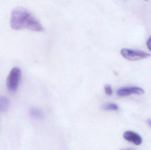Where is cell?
I'll return each mask as SVG.
<instances>
[{"mask_svg":"<svg viewBox=\"0 0 151 150\" xmlns=\"http://www.w3.org/2000/svg\"><path fill=\"white\" fill-rule=\"evenodd\" d=\"M147 45L148 49L151 52V35L150 36L148 41H147Z\"/></svg>","mask_w":151,"mask_h":150,"instance_id":"obj_10","label":"cell"},{"mask_svg":"<svg viewBox=\"0 0 151 150\" xmlns=\"http://www.w3.org/2000/svg\"><path fill=\"white\" fill-rule=\"evenodd\" d=\"M22 71L18 67L13 68L10 72L7 80V85L11 91H15L17 89L21 79Z\"/></svg>","mask_w":151,"mask_h":150,"instance_id":"obj_2","label":"cell"},{"mask_svg":"<svg viewBox=\"0 0 151 150\" xmlns=\"http://www.w3.org/2000/svg\"><path fill=\"white\" fill-rule=\"evenodd\" d=\"M147 122H148V123L149 124V125L151 127V119H150L148 120Z\"/></svg>","mask_w":151,"mask_h":150,"instance_id":"obj_11","label":"cell"},{"mask_svg":"<svg viewBox=\"0 0 151 150\" xmlns=\"http://www.w3.org/2000/svg\"><path fill=\"white\" fill-rule=\"evenodd\" d=\"M105 92L106 95L108 96H111L112 94L113 90L111 86L108 84L104 86Z\"/></svg>","mask_w":151,"mask_h":150,"instance_id":"obj_9","label":"cell"},{"mask_svg":"<svg viewBox=\"0 0 151 150\" xmlns=\"http://www.w3.org/2000/svg\"><path fill=\"white\" fill-rule=\"evenodd\" d=\"M145 93L143 89L137 87H125L117 90L116 94L119 97H127L129 95H142Z\"/></svg>","mask_w":151,"mask_h":150,"instance_id":"obj_4","label":"cell"},{"mask_svg":"<svg viewBox=\"0 0 151 150\" xmlns=\"http://www.w3.org/2000/svg\"><path fill=\"white\" fill-rule=\"evenodd\" d=\"M121 54L125 59L130 61H138L151 57V55L140 50L122 48Z\"/></svg>","mask_w":151,"mask_h":150,"instance_id":"obj_3","label":"cell"},{"mask_svg":"<svg viewBox=\"0 0 151 150\" xmlns=\"http://www.w3.org/2000/svg\"><path fill=\"white\" fill-rule=\"evenodd\" d=\"M145 1H149V0H145Z\"/></svg>","mask_w":151,"mask_h":150,"instance_id":"obj_12","label":"cell"},{"mask_svg":"<svg viewBox=\"0 0 151 150\" xmlns=\"http://www.w3.org/2000/svg\"><path fill=\"white\" fill-rule=\"evenodd\" d=\"M10 26L15 30L28 29L36 32H42L43 28L38 19L29 11L22 7L13 9L10 17Z\"/></svg>","mask_w":151,"mask_h":150,"instance_id":"obj_1","label":"cell"},{"mask_svg":"<svg viewBox=\"0 0 151 150\" xmlns=\"http://www.w3.org/2000/svg\"><path fill=\"white\" fill-rule=\"evenodd\" d=\"M123 137L126 141L132 143L136 145H141L142 143V137L133 131H126L123 134Z\"/></svg>","mask_w":151,"mask_h":150,"instance_id":"obj_5","label":"cell"},{"mask_svg":"<svg viewBox=\"0 0 151 150\" xmlns=\"http://www.w3.org/2000/svg\"><path fill=\"white\" fill-rule=\"evenodd\" d=\"M103 108L105 111H117L119 109V107L114 103H108L104 105Z\"/></svg>","mask_w":151,"mask_h":150,"instance_id":"obj_8","label":"cell"},{"mask_svg":"<svg viewBox=\"0 0 151 150\" xmlns=\"http://www.w3.org/2000/svg\"><path fill=\"white\" fill-rule=\"evenodd\" d=\"M30 113L33 118L35 119H41L43 116L42 112L36 108H31L30 111Z\"/></svg>","mask_w":151,"mask_h":150,"instance_id":"obj_7","label":"cell"},{"mask_svg":"<svg viewBox=\"0 0 151 150\" xmlns=\"http://www.w3.org/2000/svg\"><path fill=\"white\" fill-rule=\"evenodd\" d=\"M9 101L6 97H0V112H4L8 110Z\"/></svg>","mask_w":151,"mask_h":150,"instance_id":"obj_6","label":"cell"}]
</instances>
